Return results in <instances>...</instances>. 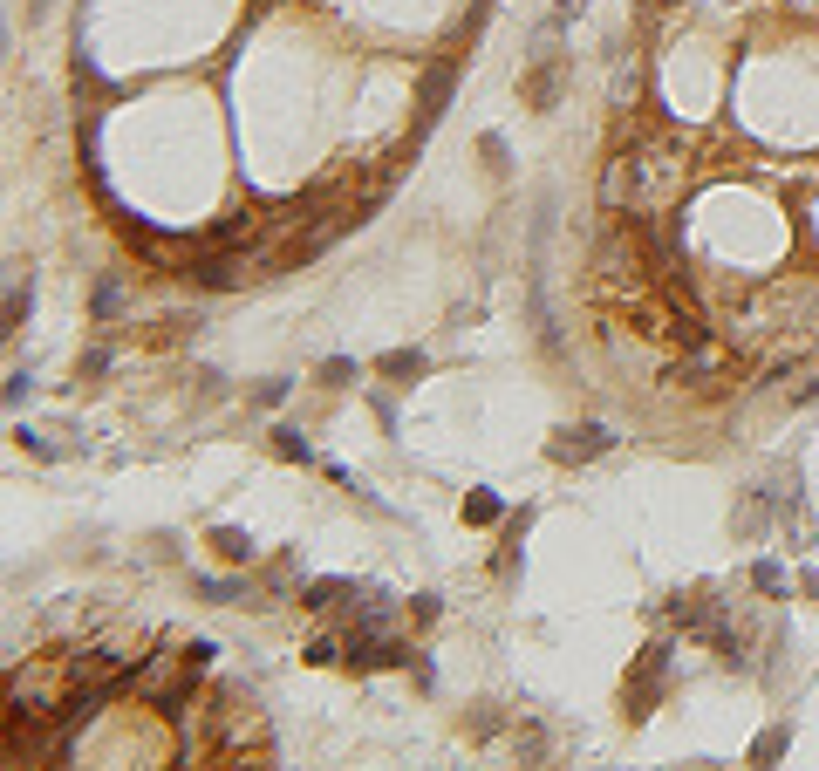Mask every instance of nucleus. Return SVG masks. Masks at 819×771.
Wrapping results in <instances>:
<instances>
[{"mask_svg":"<svg viewBox=\"0 0 819 771\" xmlns=\"http://www.w3.org/2000/svg\"><path fill=\"white\" fill-rule=\"evenodd\" d=\"M601 451H615V430L608 424H574V430L553 437V458L560 464H587V458H601Z\"/></svg>","mask_w":819,"mask_h":771,"instance_id":"f257e3e1","label":"nucleus"},{"mask_svg":"<svg viewBox=\"0 0 819 771\" xmlns=\"http://www.w3.org/2000/svg\"><path fill=\"white\" fill-rule=\"evenodd\" d=\"M212 546H219L226 560H253V540H246L239 526H219V533H212Z\"/></svg>","mask_w":819,"mask_h":771,"instance_id":"f03ea898","label":"nucleus"},{"mask_svg":"<svg viewBox=\"0 0 819 771\" xmlns=\"http://www.w3.org/2000/svg\"><path fill=\"white\" fill-rule=\"evenodd\" d=\"M465 519H471V526H492V519H499V499H492V492H471V499H465Z\"/></svg>","mask_w":819,"mask_h":771,"instance_id":"7ed1b4c3","label":"nucleus"},{"mask_svg":"<svg viewBox=\"0 0 819 771\" xmlns=\"http://www.w3.org/2000/svg\"><path fill=\"white\" fill-rule=\"evenodd\" d=\"M383 369H390V376H424V355H417V348H396Z\"/></svg>","mask_w":819,"mask_h":771,"instance_id":"20e7f679","label":"nucleus"},{"mask_svg":"<svg viewBox=\"0 0 819 771\" xmlns=\"http://www.w3.org/2000/svg\"><path fill=\"white\" fill-rule=\"evenodd\" d=\"M273 437H280V458H301V464L314 458V451H308V437H301V430H273Z\"/></svg>","mask_w":819,"mask_h":771,"instance_id":"39448f33","label":"nucleus"},{"mask_svg":"<svg viewBox=\"0 0 819 771\" xmlns=\"http://www.w3.org/2000/svg\"><path fill=\"white\" fill-rule=\"evenodd\" d=\"M751 580H758L765 594H785V574H779V567H772V560H758V567H751Z\"/></svg>","mask_w":819,"mask_h":771,"instance_id":"423d86ee","label":"nucleus"},{"mask_svg":"<svg viewBox=\"0 0 819 771\" xmlns=\"http://www.w3.org/2000/svg\"><path fill=\"white\" fill-rule=\"evenodd\" d=\"M28 389H35V376H28V369H14V376H7V403H28Z\"/></svg>","mask_w":819,"mask_h":771,"instance_id":"0eeeda50","label":"nucleus"},{"mask_svg":"<svg viewBox=\"0 0 819 771\" xmlns=\"http://www.w3.org/2000/svg\"><path fill=\"white\" fill-rule=\"evenodd\" d=\"M21 314H28V287H14V294H7V328H21Z\"/></svg>","mask_w":819,"mask_h":771,"instance_id":"6e6552de","label":"nucleus"}]
</instances>
